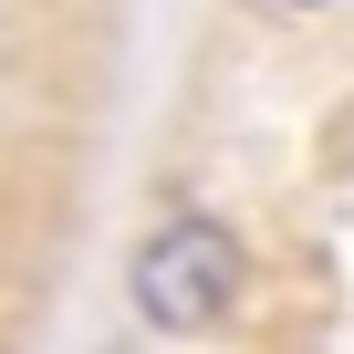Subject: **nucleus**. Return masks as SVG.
Listing matches in <instances>:
<instances>
[{
	"label": "nucleus",
	"instance_id": "obj_1",
	"mask_svg": "<svg viewBox=\"0 0 354 354\" xmlns=\"http://www.w3.org/2000/svg\"><path fill=\"white\" fill-rule=\"evenodd\" d=\"M240 281H250V250L219 219H167V230H146V250L125 271V292H136V313L156 333H219L240 313Z\"/></svg>",
	"mask_w": 354,
	"mask_h": 354
},
{
	"label": "nucleus",
	"instance_id": "obj_2",
	"mask_svg": "<svg viewBox=\"0 0 354 354\" xmlns=\"http://www.w3.org/2000/svg\"><path fill=\"white\" fill-rule=\"evenodd\" d=\"M281 11H323V0H281Z\"/></svg>",
	"mask_w": 354,
	"mask_h": 354
}]
</instances>
